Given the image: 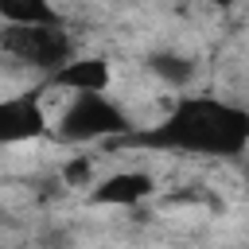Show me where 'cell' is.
<instances>
[{"instance_id": "1", "label": "cell", "mask_w": 249, "mask_h": 249, "mask_svg": "<svg viewBox=\"0 0 249 249\" xmlns=\"http://www.w3.org/2000/svg\"><path fill=\"white\" fill-rule=\"evenodd\" d=\"M124 140L144 148L198 152V156H241L249 144V113L214 97H187L156 128Z\"/></svg>"}, {"instance_id": "2", "label": "cell", "mask_w": 249, "mask_h": 249, "mask_svg": "<svg viewBox=\"0 0 249 249\" xmlns=\"http://www.w3.org/2000/svg\"><path fill=\"white\" fill-rule=\"evenodd\" d=\"M128 113L121 105H113L101 93H74V101L62 109L58 117V136L70 144H86V140H109V136H128Z\"/></svg>"}, {"instance_id": "3", "label": "cell", "mask_w": 249, "mask_h": 249, "mask_svg": "<svg viewBox=\"0 0 249 249\" xmlns=\"http://www.w3.org/2000/svg\"><path fill=\"white\" fill-rule=\"evenodd\" d=\"M0 47L12 58L51 70V74L74 58V43L62 31V23H8V31L0 35Z\"/></svg>"}, {"instance_id": "4", "label": "cell", "mask_w": 249, "mask_h": 249, "mask_svg": "<svg viewBox=\"0 0 249 249\" xmlns=\"http://www.w3.org/2000/svg\"><path fill=\"white\" fill-rule=\"evenodd\" d=\"M47 132V117L35 97H4L0 101V144H23Z\"/></svg>"}, {"instance_id": "5", "label": "cell", "mask_w": 249, "mask_h": 249, "mask_svg": "<svg viewBox=\"0 0 249 249\" xmlns=\"http://www.w3.org/2000/svg\"><path fill=\"white\" fill-rule=\"evenodd\" d=\"M152 187L156 183H152L148 171H117L105 183H97L93 202H101V206H136L152 195Z\"/></svg>"}, {"instance_id": "6", "label": "cell", "mask_w": 249, "mask_h": 249, "mask_svg": "<svg viewBox=\"0 0 249 249\" xmlns=\"http://www.w3.org/2000/svg\"><path fill=\"white\" fill-rule=\"evenodd\" d=\"M54 86L74 89V93H101L109 86V62L105 58H70L51 74Z\"/></svg>"}, {"instance_id": "7", "label": "cell", "mask_w": 249, "mask_h": 249, "mask_svg": "<svg viewBox=\"0 0 249 249\" xmlns=\"http://www.w3.org/2000/svg\"><path fill=\"white\" fill-rule=\"evenodd\" d=\"M0 16L8 23H62L51 0H0Z\"/></svg>"}, {"instance_id": "8", "label": "cell", "mask_w": 249, "mask_h": 249, "mask_svg": "<svg viewBox=\"0 0 249 249\" xmlns=\"http://www.w3.org/2000/svg\"><path fill=\"white\" fill-rule=\"evenodd\" d=\"M148 66H152V74H156V78H163L167 86H187V82L195 78V62H191V58H183V54H171V51L152 54V58H148Z\"/></svg>"}, {"instance_id": "9", "label": "cell", "mask_w": 249, "mask_h": 249, "mask_svg": "<svg viewBox=\"0 0 249 249\" xmlns=\"http://www.w3.org/2000/svg\"><path fill=\"white\" fill-rule=\"evenodd\" d=\"M62 183H66V187H89V183H93V163L82 160V156L70 160V163L62 167Z\"/></svg>"}, {"instance_id": "10", "label": "cell", "mask_w": 249, "mask_h": 249, "mask_svg": "<svg viewBox=\"0 0 249 249\" xmlns=\"http://www.w3.org/2000/svg\"><path fill=\"white\" fill-rule=\"evenodd\" d=\"M214 4H218V8H230V4H233V0H214Z\"/></svg>"}]
</instances>
